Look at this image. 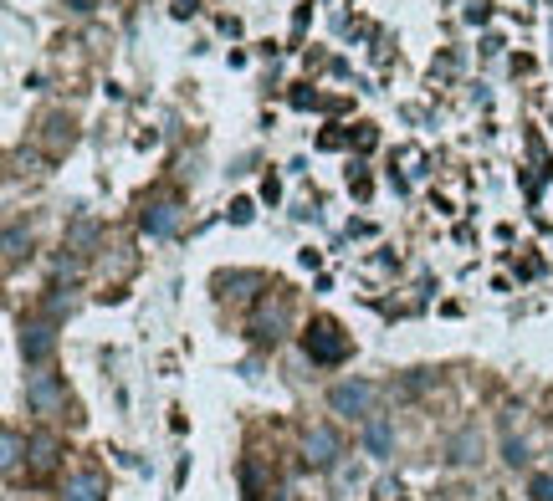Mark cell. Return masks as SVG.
I'll return each instance as SVG.
<instances>
[{
	"label": "cell",
	"mask_w": 553,
	"mask_h": 501,
	"mask_svg": "<svg viewBox=\"0 0 553 501\" xmlns=\"http://www.w3.org/2000/svg\"><path fill=\"white\" fill-rule=\"evenodd\" d=\"M374 404H379V389L369 379H344L328 389V409L344 420H374Z\"/></svg>",
	"instance_id": "1"
},
{
	"label": "cell",
	"mask_w": 553,
	"mask_h": 501,
	"mask_svg": "<svg viewBox=\"0 0 553 501\" xmlns=\"http://www.w3.org/2000/svg\"><path fill=\"white\" fill-rule=\"evenodd\" d=\"M303 348H308L313 363H344L349 358V338H344V328H338L333 317H318V323L308 328V338H303Z\"/></svg>",
	"instance_id": "2"
},
{
	"label": "cell",
	"mask_w": 553,
	"mask_h": 501,
	"mask_svg": "<svg viewBox=\"0 0 553 501\" xmlns=\"http://www.w3.org/2000/svg\"><path fill=\"white\" fill-rule=\"evenodd\" d=\"M26 404L36 409V415H52V409H62V404H67L62 379H57V374H31V379H26Z\"/></svg>",
	"instance_id": "3"
},
{
	"label": "cell",
	"mask_w": 553,
	"mask_h": 501,
	"mask_svg": "<svg viewBox=\"0 0 553 501\" xmlns=\"http://www.w3.org/2000/svg\"><path fill=\"white\" fill-rule=\"evenodd\" d=\"M57 353V333H52V323H31L26 333H21V358L31 363V369H41Z\"/></svg>",
	"instance_id": "4"
},
{
	"label": "cell",
	"mask_w": 553,
	"mask_h": 501,
	"mask_svg": "<svg viewBox=\"0 0 553 501\" xmlns=\"http://www.w3.org/2000/svg\"><path fill=\"white\" fill-rule=\"evenodd\" d=\"M364 450L374 455V461H385V455L395 450V420H385V415L364 420Z\"/></svg>",
	"instance_id": "5"
},
{
	"label": "cell",
	"mask_w": 553,
	"mask_h": 501,
	"mask_svg": "<svg viewBox=\"0 0 553 501\" xmlns=\"http://www.w3.org/2000/svg\"><path fill=\"white\" fill-rule=\"evenodd\" d=\"M139 225H144V236L164 241V236L180 231V210H175V205H149V210L139 215Z\"/></svg>",
	"instance_id": "6"
},
{
	"label": "cell",
	"mask_w": 553,
	"mask_h": 501,
	"mask_svg": "<svg viewBox=\"0 0 553 501\" xmlns=\"http://www.w3.org/2000/svg\"><path fill=\"white\" fill-rule=\"evenodd\" d=\"M308 461L313 466H333L338 461V430L333 425H313L308 430Z\"/></svg>",
	"instance_id": "7"
},
{
	"label": "cell",
	"mask_w": 553,
	"mask_h": 501,
	"mask_svg": "<svg viewBox=\"0 0 553 501\" xmlns=\"http://www.w3.org/2000/svg\"><path fill=\"white\" fill-rule=\"evenodd\" d=\"M62 501H103V476L98 471H77L62 491Z\"/></svg>",
	"instance_id": "8"
},
{
	"label": "cell",
	"mask_w": 553,
	"mask_h": 501,
	"mask_svg": "<svg viewBox=\"0 0 553 501\" xmlns=\"http://www.w3.org/2000/svg\"><path fill=\"white\" fill-rule=\"evenodd\" d=\"M31 450H36V471H52L62 445H57V435H36V440H31Z\"/></svg>",
	"instance_id": "9"
},
{
	"label": "cell",
	"mask_w": 553,
	"mask_h": 501,
	"mask_svg": "<svg viewBox=\"0 0 553 501\" xmlns=\"http://www.w3.org/2000/svg\"><path fill=\"white\" fill-rule=\"evenodd\" d=\"M472 450H482V440H477L472 430H461V435L451 440V461H456V466H466V461H477V455H472Z\"/></svg>",
	"instance_id": "10"
},
{
	"label": "cell",
	"mask_w": 553,
	"mask_h": 501,
	"mask_svg": "<svg viewBox=\"0 0 553 501\" xmlns=\"http://www.w3.org/2000/svg\"><path fill=\"white\" fill-rule=\"evenodd\" d=\"M21 251H31V241L21 236V225H6V261L16 266V261H21Z\"/></svg>",
	"instance_id": "11"
},
{
	"label": "cell",
	"mask_w": 553,
	"mask_h": 501,
	"mask_svg": "<svg viewBox=\"0 0 553 501\" xmlns=\"http://www.w3.org/2000/svg\"><path fill=\"white\" fill-rule=\"evenodd\" d=\"M528 496H533V501H553V471L533 476V481H528Z\"/></svg>",
	"instance_id": "12"
},
{
	"label": "cell",
	"mask_w": 553,
	"mask_h": 501,
	"mask_svg": "<svg viewBox=\"0 0 553 501\" xmlns=\"http://www.w3.org/2000/svg\"><path fill=\"white\" fill-rule=\"evenodd\" d=\"M502 461H507V466H528V445H523V440H507V445H502Z\"/></svg>",
	"instance_id": "13"
},
{
	"label": "cell",
	"mask_w": 553,
	"mask_h": 501,
	"mask_svg": "<svg viewBox=\"0 0 553 501\" xmlns=\"http://www.w3.org/2000/svg\"><path fill=\"white\" fill-rule=\"evenodd\" d=\"M16 466H21V435L6 430V471H16Z\"/></svg>",
	"instance_id": "14"
},
{
	"label": "cell",
	"mask_w": 553,
	"mask_h": 501,
	"mask_svg": "<svg viewBox=\"0 0 553 501\" xmlns=\"http://www.w3.org/2000/svg\"><path fill=\"white\" fill-rule=\"evenodd\" d=\"M231 220L246 225V220H251V200H236V205H231Z\"/></svg>",
	"instance_id": "15"
}]
</instances>
